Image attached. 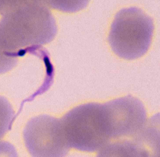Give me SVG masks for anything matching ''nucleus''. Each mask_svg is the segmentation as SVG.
<instances>
[{
	"label": "nucleus",
	"instance_id": "1a4fd4ad",
	"mask_svg": "<svg viewBox=\"0 0 160 157\" xmlns=\"http://www.w3.org/2000/svg\"><path fill=\"white\" fill-rule=\"evenodd\" d=\"M0 157H18L15 147L9 142L0 141Z\"/></svg>",
	"mask_w": 160,
	"mask_h": 157
},
{
	"label": "nucleus",
	"instance_id": "f257e3e1",
	"mask_svg": "<svg viewBox=\"0 0 160 157\" xmlns=\"http://www.w3.org/2000/svg\"><path fill=\"white\" fill-rule=\"evenodd\" d=\"M57 33L56 21L47 8L37 3L12 6L0 21V73L16 64L15 50L48 43Z\"/></svg>",
	"mask_w": 160,
	"mask_h": 157
},
{
	"label": "nucleus",
	"instance_id": "6e6552de",
	"mask_svg": "<svg viewBox=\"0 0 160 157\" xmlns=\"http://www.w3.org/2000/svg\"><path fill=\"white\" fill-rule=\"evenodd\" d=\"M14 114L13 109L8 100L0 96V139L9 130Z\"/></svg>",
	"mask_w": 160,
	"mask_h": 157
},
{
	"label": "nucleus",
	"instance_id": "0eeeda50",
	"mask_svg": "<svg viewBox=\"0 0 160 157\" xmlns=\"http://www.w3.org/2000/svg\"><path fill=\"white\" fill-rule=\"evenodd\" d=\"M97 157H141L132 140L123 139L109 142L100 149Z\"/></svg>",
	"mask_w": 160,
	"mask_h": 157
},
{
	"label": "nucleus",
	"instance_id": "423d86ee",
	"mask_svg": "<svg viewBox=\"0 0 160 157\" xmlns=\"http://www.w3.org/2000/svg\"><path fill=\"white\" fill-rule=\"evenodd\" d=\"M141 157H159V128L157 124L151 120L132 137Z\"/></svg>",
	"mask_w": 160,
	"mask_h": 157
},
{
	"label": "nucleus",
	"instance_id": "f03ea898",
	"mask_svg": "<svg viewBox=\"0 0 160 157\" xmlns=\"http://www.w3.org/2000/svg\"><path fill=\"white\" fill-rule=\"evenodd\" d=\"M60 119L71 148L93 152L111 139L104 104L90 102L81 104L69 111Z\"/></svg>",
	"mask_w": 160,
	"mask_h": 157
},
{
	"label": "nucleus",
	"instance_id": "7ed1b4c3",
	"mask_svg": "<svg viewBox=\"0 0 160 157\" xmlns=\"http://www.w3.org/2000/svg\"><path fill=\"white\" fill-rule=\"evenodd\" d=\"M152 18L136 7L122 8L116 14L108 35L109 45L119 57L127 60L141 57L151 44Z\"/></svg>",
	"mask_w": 160,
	"mask_h": 157
},
{
	"label": "nucleus",
	"instance_id": "20e7f679",
	"mask_svg": "<svg viewBox=\"0 0 160 157\" xmlns=\"http://www.w3.org/2000/svg\"><path fill=\"white\" fill-rule=\"evenodd\" d=\"M24 138L32 157H65L71 148L61 119L47 115L29 121L24 129Z\"/></svg>",
	"mask_w": 160,
	"mask_h": 157
},
{
	"label": "nucleus",
	"instance_id": "39448f33",
	"mask_svg": "<svg viewBox=\"0 0 160 157\" xmlns=\"http://www.w3.org/2000/svg\"><path fill=\"white\" fill-rule=\"evenodd\" d=\"M111 139L133 137L147 122V112L142 102L131 95L104 103Z\"/></svg>",
	"mask_w": 160,
	"mask_h": 157
}]
</instances>
